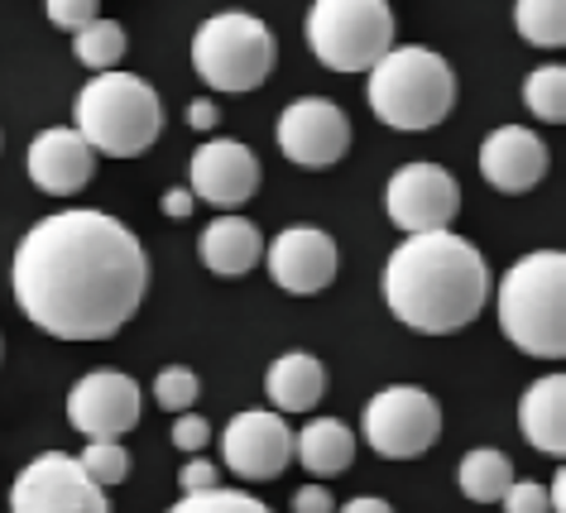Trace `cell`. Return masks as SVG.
Segmentation results:
<instances>
[{
	"instance_id": "obj_7",
	"label": "cell",
	"mask_w": 566,
	"mask_h": 513,
	"mask_svg": "<svg viewBox=\"0 0 566 513\" xmlns=\"http://www.w3.org/2000/svg\"><path fill=\"white\" fill-rule=\"evenodd\" d=\"M307 44L332 73H370L394 49V10L385 0H313Z\"/></svg>"
},
{
	"instance_id": "obj_26",
	"label": "cell",
	"mask_w": 566,
	"mask_h": 513,
	"mask_svg": "<svg viewBox=\"0 0 566 513\" xmlns=\"http://www.w3.org/2000/svg\"><path fill=\"white\" fill-rule=\"evenodd\" d=\"M77 465L92 484L111 490V484H120L125 475H130V451H125L120 441H87V451L77 456Z\"/></svg>"
},
{
	"instance_id": "obj_9",
	"label": "cell",
	"mask_w": 566,
	"mask_h": 513,
	"mask_svg": "<svg viewBox=\"0 0 566 513\" xmlns=\"http://www.w3.org/2000/svg\"><path fill=\"white\" fill-rule=\"evenodd\" d=\"M10 513H111V499L82 475L77 456L44 451L10 484Z\"/></svg>"
},
{
	"instance_id": "obj_31",
	"label": "cell",
	"mask_w": 566,
	"mask_h": 513,
	"mask_svg": "<svg viewBox=\"0 0 566 513\" xmlns=\"http://www.w3.org/2000/svg\"><path fill=\"white\" fill-rule=\"evenodd\" d=\"M211 441V422L207 418H197V412H178V422H174V447L178 451H202Z\"/></svg>"
},
{
	"instance_id": "obj_19",
	"label": "cell",
	"mask_w": 566,
	"mask_h": 513,
	"mask_svg": "<svg viewBox=\"0 0 566 513\" xmlns=\"http://www.w3.org/2000/svg\"><path fill=\"white\" fill-rule=\"evenodd\" d=\"M518 427L543 456H566V379L543 375L523 394L518 404Z\"/></svg>"
},
{
	"instance_id": "obj_28",
	"label": "cell",
	"mask_w": 566,
	"mask_h": 513,
	"mask_svg": "<svg viewBox=\"0 0 566 513\" xmlns=\"http://www.w3.org/2000/svg\"><path fill=\"white\" fill-rule=\"evenodd\" d=\"M197 394H202V384L188 365H168L159 369V379H154V398H159V408L168 412H188L197 404Z\"/></svg>"
},
{
	"instance_id": "obj_12",
	"label": "cell",
	"mask_w": 566,
	"mask_h": 513,
	"mask_svg": "<svg viewBox=\"0 0 566 513\" xmlns=\"http://www.w3.org/2000/svg\"><path fill=\"white\" fill-rule=\"evenodd\" d=\"M279 149L283 159L298 168H332L350 149V121L346 111L327 96H303V102L283 106L279 116Z\"/></svg>"
},
{
	"instance_id": "obj_21",
	"label": "cell",
	"mask_w": 566,
	"mask_h": 513,
	"mask_svg": "<svg viewBox=\"0 0 566 513\" xmlns=\"http://www.w3.org/2000/svg\"><path fill=\"white\" fill-rule=\"evenodd\" d=\"M293 451H298L307 475L332 480V475H342V470H350V461H356V432H350L342 418H313L298 432V441H293Z\"/></svg>"
},
{
	"instance_id": "obj_8",
	"label": "cell",
	"mask_w": 566,
	"mask_h": 513,
	"mask_svg": "<svg viewBox=\"0 0 566 513\" xmlns=\"http://www.w3.org/2000/svg\"><path fill=\"white\" fill-rule=\"evenodd\" d=\"M360 432L385 461H418L442 437V408L418 384H389L360 412Z\"/></svg>"
},
{
	"instance_id": "obj_25",
	"label": "cell",
	"mask_w": 566,
	"mask_h": 513,
	"mask_svg": "<svg viewBox=\"0 0 566 513\" xmlns=\"http://www.w3.org/2000/svg\"><path fill=\"white\" fill-rule=\"evenodd\" d=\"M523 102H528L537 121L562 125L566 121V67H557V63L533 67L528 82H523Z\"/></svg>"
},
{
	"instance_id": "obj_37",
	"label": "cell",
	"mask_w": 566,
	"mask_h": 513,
	"mask_svg": "<svg viewBox=\"0 0 566 513\" xmlns=\"http://www.w3.org/2000/svg\"><path fill=\"white\" fill-rule=\"evenodd\" d=\"M547 504L552 513H566V470H557V480L547 484Z\"/></svg>"
},
{
	"instance_id": "obj_27",
	"label": "cell",
	"mask_w": 566,
	"mask_h": 513,
	"mask_svg": "<svg viewBox=\"0 0 566 513\" xmlns=\"http://www.w3.org/2000/svg\"><path fill=\"white\" fill-rule=\"evenodd\" d=\"M168 513H274V509L260 504L245 490H221L217 484V490H202V494H182Z\"/></svg>"
},
{
	"instance_id": "obj_29",
	"label": "cell",
	"mask_w": 566,
	"mask_h": 513,
	"mask_svg": "<svg viewBox=\"0 0 566 513\" xmlns=\"http://www.w3.org/2000/svg\"><path fill=\"white\" fill-rule=\"evenodd\" d=\"M504 513H552L547 504V484H537V480H514L504 490Z\"/></svg>"
},
{
	"instance_id": "obj_38",
	"label": "cell",
	"mask_w": 566,
	"mask_h": 513,
	"mask_svg": "<svg viewBox=\"0 0 566 513\" xmlns=\"http://www.w3.org/2000/svg\"><path fill=\"white\" fill-rule=\"evenodd\" d=\"M385 6H389V0H385Z\"/></svg>"
},
{
	"instance_id": "obj_23",
	"label": "cell",
	"mask_w": 566,
	"mask_h": 513,
	"mask_svg": "<svg viewBox=\"0 0 566 513\" xmlns=\"http://www.w3.org/2000/svg\"><path fill=\"white\" fill-rule=\"evenodd\" d=\"M518 34L537 49H562L566 44V0H518L514 6Z\"/></svg>"
},
{
	"instance_id": "obj_24",
	"label": "cell",
	"mask_w": 566,
	"mask_h": 513,
	"mask_svg": "<svg viewBox=\"0 0 566 513\" xmlns=\"http://www.w3.org/2000/svg\"><path fill=\"white\" fill-rule=\"evenodd\" d=\"M73 53H77L82 67H92V73H116V63L125 59V30L116 20H92L87 30H77Z\"/></svg>"
},
{
	"instance_id": "obj_35",
	"label": "cell",
	"mask_w": 566,
	"mask_h": 513,
	"mask_svg": "<svg viewBox=\"0 0 566 513\" xmlns=\"http://www.w3.org/2000/svg\"><path fill=\"white\" fill-rule=\"evenodd\" d=\"M188 125L192 130H217V102H207V96H197V102L188 106Z\"/></svg>"
},
{
	"instance_id": "obj_18",
	"label": "cell",
	"mask_w": 566,
	"mask_h": 513,
	"mask_svg": "<svg viewBox=\"0 0 566 513\" xmlns=\"http://www.w3.org/2000/svg\"><path fill=\"white\" fill-rule=\"evenodd\" d=\"M197 250H202V264L211 269V274L240 279L264 260V235L254 231V221H245V217H221L202 231Z\"/></svg>"
},
{
	"instance_id": "obj_4",
	"label": "cell",
	"mask_w": 566,
	"mask_h": 513,
	"mask_svg": "<svg viewBox=\"0 0 566 513\" xmlns=\"http://www.w3.org/2000/svg\"><path fill=\"white\" fill-rule=\"evenodd\" d=\"M365 102H370L375 121H385L389 130H432L457 106V73L432 49H389L370 67Z\"/></svg>"
},
{
	"instance_id": "obj_17",
	"label": "cell",
	"mask_w": 566,
	"mask_h": 513,
	"mask_svg": "<svg viewBox=\"0 0 566 513\" xmlns=\"http://www.w3.org/2000/svg\"><path fill=\"white\" fill-rule=\"evenodd\" d=\"M24 168H30V178L39 182V192H49V197H77L92 182L96 154L87 149V139H82L77 130H63V125H53V130H39L34 135L30 154H24Z\"/></svg>"
},
{
	"instance_id": "obj_20",
	"label": "cell",
	"mask_w": 566,
	"mask_h": 513,
	"mask_svg": "<svg viewBox=\"0 0 566 513\" xmlns=\"http://www.w3.org/2000/svg\"><path fill=\"white\" fill-rule=\"evenodd\" d=\"M264 389H269V404L279 412H313L322 404V394H327V369H322L317 355L289 350L269 365Z\"/></svg>"
},
{
	"instance_id": "obj_33",
	"label": "cell",
	"mask_w": 566,
	"mask_h": 513,
	"mask_svg": "<svg viewBox=\"0 0 566 513\" xmlns=\"http://www.w3.org/2000/svg\"><path fill=\"white\" fill-rule=\"evenodd\" d=\"M332 490H322V484H303L298 494H293V513H332Z\"/></svg>"
},
{
	"instance_id": "obj_14",
	"label": "cell",
	"mask_w": 566,
	"mask_h": 513,
	"mask_svg": "<svg viewBox=\"0 0 566 513\" xmlns=\"http://www.w3.org/2000/svg\"><path fill=\"white\" fill-rule=\"evenodd\" d=\"M192 197L197 202H211V207H245L254 192H260V159L240 145V139H207V145H197L192 154Z\"/></svg>"
},
{
	"instance_id": "obj_10",
	"label": "cell",
	"mask_w": 566,
	"mask_h": 513,
	"mask_svg": "<svg viewBox=\"0 0 566 513\" xmlns=\"http://www.w3.org/2000/svg\"><path fill=\"white\" fill-rule=\"evenodd\" d=\"M145 418V394L120 369H92L67 394V422L87 441H120Z\"/></svg>"
},
{
	"instance_id": "obj_15",
	"label": "cell",
	"mask_w": 566,
	"mask_h": 513,
	"mask_svg": "<svg viewBox=\"0 0 566 513\" xmlns=\"http://www.w3.org/2000/svg\"><path fill=\"white\" fill-rule=\"evenodd\" d=\"M264 264L283 293H322L336 279V240L313 226H289L264 245Z\"/></svg>"
},
{
	"instance_id": "obj_22",
	"label": "cell",
	"mask_w": 566,
	"mask_h": 513,
	"mask_svg": "<svg viewBox=\"0 0 566 513\" xmlns=\"http://www.w3.org/2000/svg\"><path fill=\"white\" fill-rule=\"evenodd\" d=\"M457 480H461V494H465V499H475V504H500L504 490L514 484V465H509L504 451L475 447V451L461 456Z\"/></svg>"
},
{
	"instance_id": "obj_34",
	"label": "cell",
	"mask_w": 566,
	"mask_h": 513,
	"mask_svg": "<svg viewBox=\"0 0 566 513\" xmlns=\"http://www.w3.org/2000/svg\"><path fill=\"white\" fill-rule=\"evenodd\" d=\"M192 207H197V197H192L188 188L164 192V217H168V221H188V217H192Z\"/></svg>"
},
{
	"instance_id": "obj_1",
	"label": "cell",
	"mask_w": 566,
	"mask_h": 513,
	"mask_svg": "<svg viewBox=\"0 0 566 513\" xmlns=\"http://www.w3.org/2000/svg\"><path fill=\"white\" fill-rule=\"evenodd\" d=\"M10 283L39 332L59 341H106L145 303L149 254L125 221L73 207L24 231Z\"/></svg>"
},
{
	"instance_id": "obj_11",
	"label": "cell",
	"mask_w": 566,
	"mask_h": 513,
	"mask_svg": "<svg viewBox=\"0 0 566 513\" xmlns=\"http://www.w3.org/2000/svg\"><path fill=\"white\" fill-rule=\"evenodd\" d=\"M385 211L403 235H428V231H451L461 211V182L437 164H403L389 178Z\"/></svg>"
},
{
	"instance_id": "obj_30",
	"label": "cell",
	"mask_w": 566,
	"mask_h": 513,
	"mask_svg": "<svg viewBox=\"0 0 566 513\" xmlns=\"http://www.w3.org/2000/svg\"><path fill=\"white\" fill-rule=\"evenodd\" d=\"M49 20L59 24V30H87L96 20V0H49Z\"/></svg>"
},
{
	"instance_id": "obj_16",
	"label": "cell",
	"mask_w": 566,
	"mask_h": 513,
	"mask_svg": "<svg viewBox=\"0 0 566 513\" xmlns=\"http://www.w3.org/2000/svg\"><path fill=\"white\" fill-rule=\"evenodd\" d=\"M480 174H485L490 188L523 197L547 178V145L523 125H500L480 145Z\"/></svg>"
},
{
	"instance_id": "obj_32",
	"label": "cell",
	"mask_w": 566,
	"mask_h": 513,
	"mask_svg": "<svg viewBox=\"0 0 566 513\" xmlns=\"http://www.w3.org/2000/svg\"><path fill=\"white\" fill-rule=\"evenodd\" d=\"M217 465L202 461V456H192L188 465H182V494H202V490H217Z\"/></svg>"
},
{
	"instance_id": "obj_13",
	"label": "cell",
	"mask_w": 566,
	"mask_h": 513,
	"mask_svg": "<svg viewBox=\"0 0 566 513\" xmlns=\"http://www.w3.org/2000/svg\"><path fill=\"white\" fill-rule=\"evenodd\" d=\"M221 451L240 480H279L293 461V427L283 422V412H235L221 437Z\"/></svg>"
},
{
	"instance_id": "obj_36",
	"label": "cell",
	"mask_w": 566,
	"mask_h": 513,
	"mask_svg": "<svg viewBox=\"0 0 566 513\" xmlns=\"http://www.w3.org/2000/svg\"><path fill=\"white\" fill-rule=\"evenodd\" d=\"M342 513H394L385 499H375V494H360V499H350V504Z\"/></svg>"
},
{
	"instance_id": "obj_6",
	"label": "cell",
	"mask_w": 566,
	"mask_h": 513,
	"mask_svg": "<svg viewBox=\"0 0 566 513\" xmlns=\"http://www.w3.org/2000/svg\"><path fill=\"white\" fill-rule=\"evenodd\" d=\"M279 44L264 30V20L245 15V10H226L211 15L202 30L192 34V67L207 87L217 92H254L274 73Z\"/></svg>"
},
{
	"instance_id": "obj_3",
	"label": "cell",
	"mask_w": 566,
	"mask_h": 513,
	"mask_svg": "<svg viewBox=\"0 0 566 513\" xmlns=\"http://www.w3.org/2000/svg\"><path fill=\"white\" fill-rule=\"evenodd\" d=\"M500 326L523 355L562 360L566 355V254L537 250L500 279Z\"/></svg>"
},
{
	"instance_id": "obj_5",
	"label": "cell",
	"mask_w": 566,
	"mask_h": 513,
	"mask_svg": "<svg viewBox=\"0 0 566 513\" xmlns=\"http://www.w3.org/2000/svg\"><path fill=\"white\" fill-rule=\"evenodd\" d=\"M73 111V130L87 139L92 154H106V159H139V154L154 149V139L164 130L159 92L135 73H96L77 92Z\"/></svg>"
},
{
	"instance_id": "obj_2",
	"label": "cell",
	"mask_w": 566,
	"mask_h": 513,
	"mask_svg": "<svg viewBox=\"0 0 566 513\" xmlns=\"http://www.w3.org/2000/svg\"><path fill=\"white\" fill-rule=\"evenodd\" d=\"M490 264L457 231L408 235L385 264V303L403 326L447 336L471 326L490 303Z\"/></svg>"
}]
</instances>
